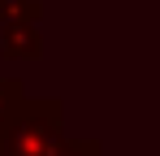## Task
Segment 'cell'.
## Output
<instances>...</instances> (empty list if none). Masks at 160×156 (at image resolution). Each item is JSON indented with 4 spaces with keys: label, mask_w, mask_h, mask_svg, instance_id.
<instances>
[{
    "label": "cell",
    "mask_w": 160,
    "mask_h": 156,
    "mask_svg": "<svg viewBox=\"0 0 160 156\" xmlns=\"http://www.w3.org/2000/svg\"><path fill=\"white\" fill-rule=\"evenodd\" d=\"M22 96H26L22 78H0V130H4V122L13 117V108L22 104Z\"/></svg>",
    "instance_id": "cell-3"
},
{
    "label": "cell",
    "mask_w": 160,
    "mask_h": 156,
    "mask_svg": "<svg viewBox=\"0 0 160 156\" xmlns=\"http://www.w3.org/2000/svg\"><path fill=\"white\" fill-rule=\"evenodd\" d=\"M65 139V104L56 96H22L0 130V156H52Z\"/></svg>",
    "instance_id": "cell-1"
},
{
    "label": "cell",
    "mask_w": 160,
    "mask_h": 156,
    "mask_svg": "<svg viewBox=\"0 0 160 156\" xmlns=\"http://www.w3.org/2000/svg\"><path fill=\"white\" fill-rule=\"evenodd\" d=\"M0 56L13 61V65H30L43 56V30H39V18H4V30H0Z\"/></svg>",
    "instance_id": "cell-2"
},
{
    "label": "cell",
    "mask_w": 160,
    "mask_h": 156,
    "mask_svg": "<svg viewBox=\"0 0 160 156\" xmlns=\"http://www.w3.org/2000/svg\"><path fill=\"white\" fill-rule=\"evenodd\" d=\"M52 156H100V143L95 139H61Z\"/></svg>",
    "instance_id": "cell-4"
}]
</instances>
